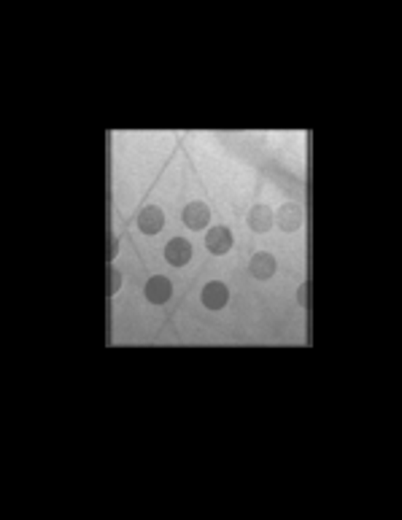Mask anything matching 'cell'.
I'll list each match as a JSON object with an SVG mask.
<instances>
[{
    "mask_svg": "<svg viewBox=\"0 0 402 520\" xmlns=\"http://www.w3.org/2000/svg\"><path fill=\"white\" fill-rule=\"evenodd\" d=\"M173 294V283L165 275H154V278H149V283H146V299L152 302V305H165L168 299H171Z\"/></svg>",
    "mask_w": 402,
    "mask_h": 520,
    "instance_id": "5",
    "label": "cell"
},
{
    "mask_svg": "<svg viewBox=\"0 0 402 520\" xmlns=\"http://www.w3.org/2000/svg\"><path fill=\"white\" fill-rule=\"evenodd\" d=\"M165 259L173 267H184L187 261L192 259V243L184 240V238H173L168 245H165Z\"/></svg>",
    "mask_w": 402,
    "mask_h": 520,
    "instance_id": "4",
    "label": "cell"
},
{
    "mask_svg": "<svg viewBox=\"0 0 402 520\" xmlns=\"http://www.w3.org/2000/svg\"><path fill=\"white\" fill-rule=\"evenodd\" d=\"M162 226H165V213H162L157 205H149V208L141 210V216H138V229H141L143 235H157Z\"/></svg>",
    "mask_w": 402,
    "mask_h": 520,
    "instance_id": "2",
    "label": "cell"
},
{
    "mask_svg": "<svg viewBox=\"0 0 402 520\" xmlns=\"http://www.w3.org/2000/svg\"><path fill=\"white\" fill-rule=\"evenodd\" d=\"M208 222H211V210H208V205L200 203V200H194V203H189L187 208H184V224L189 226V229H203V226H208Z\"/></svg>",
    "mask_w": 402,
    "mask_h": 520,
    "instance_id": "1",
    "label": "cell"
},
{
    "mask_svg": "<svg viewBox=\"0 0 402 520\" xmlns=\"http://www.w3.org/2000/svg\"><path fill=\"white\" fill-rule=\"evenodd\" d=\"M278 222H281V229H287V232L300 229V226H303V208L294 205V203L281 205V210H278Z\"/></svg>",
    "mask_w": 402,
    "mask_h": 520,
    "instance_id": "8",
    "label": "cell"
},
{
    "mask_svg": "<svg viewBox=\"0 0 402 520\" xmlns=\"http://www.w3.org/2000/svg\"><path fill=\"white\" fill-rule=\"evenodd\" d=\"M297 299H300V305H303V308H308V305H310V283H303V286H300Z\"/></svg>",
    "mask_w": 402,
    "mask_h": 520,
    "instance_id": "10",
    "label": "cell"
},
{
    "mask_svg": "<svg viewBox=\"0 0 402 520\" xmlns=\"http://www.w3.org/2000/svg\"><path fill=\"white\" fill-rule=\"evenodd\" d=\"M119 286H122V273H119L116 267H111V289H108V294H116Z\"/></svg>",
    "mask_w": 402,
    "mask_h": 520,
    "instance_id": "11",
    "label": "cell"
},
{
    "mask_svg": "<svg viewBox=\"0 0 402 520\" xmlns=\"http://www.w3.org/2000/svg\"><path fill=\"white\" fill-rule=\"evenodd\" d=\"M275 257L273 254H254V259H251L249 264V270H251V275L254 278H259V280H268L275 275Z\"/></svg>",
    "mask_w": 402,
    "mask_h": 520,
    "instance_id": "7",
    "label": "cell"
},
{
    "mask_svg": "<svg viewBox=\"0 0 402 520\" xmlns=\"http://www.w3.org/2000/svg\"><path fill=\"white\" fill-rule=\"evenodd\" d=\"M116 251H119V240H114V243H111V259H114V257H116Z\"/></svg>",
    "mask_w": 402,
    "mask_h": 520,
    "instance_id": "12",
    "label": "cell"
},
{
    "mask_svg": "<svg viewBox=\"0 0 402 520\" xmlns=\"http://www.w3.org/2000/svg\"><path fill=\"white\" fill-rule=\"evenodd\" d=\"M249 226L254 229V232H268L270 226H273V210H270L268 205H257V208H251Z\"/></svg>",
    "mask_w": 402,
    "mask_h": 520,
    "instance_id": "9",
    "label": "cell"
},
{
    "mask_svg": "<svg viewBox=\"0 0 402 520\" xmlns=\"http://www.w3.org/2000/svg\"><path fill=\"white\" fill-rule=\"evenodd\" d=\"M206 248H208L211 254H216V257L227 254L232 248V232L227 226H213L211 232L206 235Z\"/></svg>",
    "mask_w": 402,
    "mask_h": 520,
    "instance_id": "6",
    "label": "cell"
},
{
    "mask_svg": "<svg viewBox=\"0 0 402 520\" xmlns=\"http://www.w3.org/2000/svg\"><path fill=\"white\" fill-rule=\"evenodd\" d=\"M227 299H230V291H227L224 283H219V280L206 283V289H203V305L208 310H222L227 305Z\"/></svg>",
    "mask_w": 402,
    "mask_h": 520,
    "instance_id": "3",
    "label": "cell"
}]
</instances>
